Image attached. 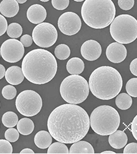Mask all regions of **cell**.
<instances>
[{"label": "cell", "mask_w": 137, "mask_h": 154, "mask_svg": "<svg viewBox=\"0 0 137 154\" xmlns=\"http://www.w3.org/2000/svg\"><path fill=\"white\" fill-rule=\"evenodd\" d=\"M17 94V90L13 85H5L2 89V95L7 100H12L16 97Z\"/></svg>", "instance_id": "obj_28"}, {"label": "cell", "mask_w": 137, "mask_h": 154, "mask_svg": "<svg viewBox=\"0 0 137 154\" xmlns=\"http://www.w3.org/2000/svg\"><path fill=\"white\" fill-rule=\"evenodd\" d=\"M118 5L123 11H129L134 6L135 0H118Z\"/></svg>", "instance_id": "obj_32"}, {"label": "cell", "mask_w": 137, "mask_h": 154, "mask_svg": "<svg viewBox=\"0 0 137 154\" xmlns=\"http://www.w3.org/2000/svg\"><path fill=\"white\" fill-rule=\"evenodd\" d=\"M16 107L21 115L27 117L34 116L40 113L42 109V98L34 91H23L16 98Z\"/></svg>", "instance_id": "obj_8"}, {"label": "cell", "mask_w": 137, "mask_h": 154, "mask_svg": "<svg viewBox=\"0 0 137 154\" xmlns=\"http://www.w3.org/2000/svg\"><path fill=\"white\" fill-rule=\"evenodd\" d=\"M70 3V0H52V5L57 11L66 9Z\"/></svg>", "instance_id": "obj_31"}, {"label": "cell", "mask_w": 137, "mask_h": 154, "mask_svg": "<svg viewBox=\"0 0 137 154\" xmlns=\"http://www.w3.org/2000/svg\"><path fill=\"white\" fill-rule=\"evenodd\" d=\"M128 136L126 134L122 131H116L110 135L108 141L110 146L116 150L123 148L128 143Z\"/></svg>", "instance_id": "obj_17"}, {"label": "cell", "mask_w": 137, "mask_h": 154, "mask_svg": "<svg viewBox=\"0 0 137 154\" xmlns=\"http://www.w3.org/2000/svg\"><path fill=\"white\" fill-rule=\"evenodd\" d=\"M0 69H1V72H0V79H2L4 76H5L6 71L5 67L2 64L0 65Z\"/></svg>", "instance_id": "obj_38"}, {"label": "cell", "mask_w": 137, "mask_h": 154, "mask_svg": "<svg viewBox=\"0 0 137 154\" xmlns=\"http://www.w3.org/2000/svg\"><path fill=\"white\" fill-rule=\"evenodd\" d=\"M73 1H75V2H83V1H84V0H73Z\"/></svg>", "instance_id": "obj_42"}, {"label": "cell", "mask_w": 137, "mask_h": 154, "mask_svg": "<svg viewBox=\"0 0 137 154\" xmlns=\"http://www.w3.org/2000/svg\"><path fill=\"white\" fill-rule=\"evenodd\" d=\"M16 1L18 2V3H20V4H23L25 3L27 0H16Z\"/></svg>", "instance_id": "obj_40"}, {"label": "cell", "mask_w": 137, "mask_h": 154, "mask_svg": "<svg viewBox=\"0 0 137 154\" xmlns=\"http://www.w3.org/2000/svg\"><path fill=\"white\" fill-rule=\"evenodd\" d=\"M124 153H137V143H131L126 145Z\"/></svg>", "instance_id": "obj_33"}, {"label": "cell", "mask_w": 137, "mask_h": 154, "mask_svg": "<svg viewBox=\"0 0 137 154\" xmlns=\"http://www.w3.org/2000/svg\"><path fill=\"white\" fill-rule=\"evenodd\" d=\"M115 103L119 109L121 110H127L131 107L133 100L129 94L121 93L116 96Z\"/></svg>", "instance_id": "obj_22"}, {"label": "cell", "mask_w": 137, "mask_h": 154, "mask_svg": "<svg viewBox=\"0 0 137 154\" xmlns=\"http://www.w3.org/2000/svg\"><path fill=\"white\" fill-rule=\"evenodd\" d=\"M116 8L112 0H85L81 16L86 25L94 29H102L111 25L115 18Z\"/></svg>", "instance_id": "obj_4"}, {"label": "cell", "mask_w": 137, "mask_h": 154, "mask_svg": "<svg viewBox=\"0 0 137 154\" xmlns=\"http://www.w3.org/2000/svg\"><path fill=\"white\" fill-rule=\"evenodd\" d=\"M106 55L110 62L115 64L123 62L127 57V49L123 44L113 42L106 48Z\"/></svg>", "instance_id": "obj_13"}, {"label": "cell", "mask_w": 137, "mask_h": 154, "mask_svg": "<svg viewBox=\"0 0 137 154\" xmlns=\"http://www.w3.org/2000/svg\"><path fill=\"white\" fill-rule=\"evenodd\" d=\"M21 153H34V152L30 148H24L20 152Z\"/></svg>", "instance_id": "obj_39"}, {"label": "cell", "mask_w": 137, "mask_h": 154, "mask_svg": "<svg viewBox=\"0 0 137 154\" xmlns=\"http://www.w3.org/2000/svg\"><path fill=\"white\" fill-rule=\"evenodd\" d=\"M19 11V6L16 0H3L0 3V12L6 17L16 16Z\"/></svg>", "instance_id": "obj_16"}, {"label": "cell", "mask_w": 137, "mask_h": 154, "mask_svg": "<svg viewBox=\"0 0 137 154\" xmlns=\"http://www.w3.org/2000/svg\"><path fill=\"white\" fill-rule=\"evenodd\" d=\"M101 153H113V154H115V152H114L113 151H105V152H102Z\"/></svg>", "instance_id": "obj_41"}, {"label": "cell", "mask_w": 137, "mask_h": 154, "mask_svg": "<svg viewBox=\"0 0 137 154\" xmlns=\"http://www.w3.org/2000/svg\"><path fill=\"white\" fill-rule=\"evenodd\" d=\"M13 148L12 144L8 140L1 139L0 140V153H12Z\"/></svg>", "instance_id": "obj_30"}, {"label": "cell", "mask_w": 137, "mask_h": 154, "mask_svg": "<svg viewBox=\"0 0 137 154\" xmlns=\"http://www.w3.org/2000/svg\"><path fill=\"white\" fill-rule=\"evenodd\" d=\"M24 54V46L20 41L11 38L5 41L1 46L3 59L9 63H16L20 60Z\"/></svg>", "instance_id": "obj_10"}, {"label": "cell", "mask_w": 137, "mask_h": 154, "mask_svg": "<svg viewBox=\"0 0 137 154\" xmlns=\"http://www.w3.org/2000/svg\"><path fill=\"white\" fill-rule=\"evenodd\" d=\"M18 116L14 112L8 111L5 113L2 116V123L5 127L7 128H12L18 123Z\"/></svg>", "instance_id": "obj_23"}, {"label": "cell", "mask_w": 137, "mask_h": 154, "mask_svg": "<svg viewBox=\"0 0 137 154\" xmlns=\"http://www.w3.org/2000/svg\"><path fill=\"white\" fill-rule=\"evenodd\" d=\"M90 86L87 80L79 75H71L62 80L60 86V94L66 102L79 104L87 99Z\"/></svg>", "instance_id": "obj_6"}, {"label": "cell", "mask_w": 137, "mask_h": 154, "mask_svg": "<svg viewBox=\"0 0 137 154\" xmlns=\"http://www.w3.org/2000/svg\"><path fill=\"white\" fill-rule=\"evenodd\" d=\"M131 131L134 138L137 141V115L134 118L131 123Z\"/></svg>", "instance_id": "obj_36"}, {"label": "cell", "mask_w": 137, "mask_h": 154, "mask_svg": "<svg viewBox=\"0 0 137 154\" xmlns=\"http://www.w3.org/2000/svg\"><path fill=\"white\" fill-rule=\"evenodd\" d=\"M27 16L29 21L33 24L39 25L45 20L47 12L43 6L40 4H34L28 8Z\"/></svg>", "instance_id": "obj_14"}, {"label": "cell", "mask_w": 137, "mask_h": 154, "mask_svg": "<svg viewBox=\"0 0 137 154\" xmlns=\"http://www.w3.org/2000/svg\"><path fill=\"white\" fill-rule=\"evenodd\" d=\"M66 69L70 75H80L84 69V63L79 57H73L68 61Z\"/></svg>", "instance_id": "obj_19"}, {"label": "cell", "mask_w": 137, "mask_h": 154, "mask_svg": "<svg viewBox=\"0 0 137 154\" xmlns=\"http://www.w3.org/2000/svg\"><path fill=\"white\" fill-rule=\"evenodd\" d=\"M57 37L56 27L49 23L39 24L32 32L33 42L37 46L43 48L52 46L56 42Z\"/></svg>", "instance_id": "obj_9"}, {"label": "cell", "mask_w": 137, "mask_h": 154, "mask_svg": "<svg viewBox=\"0 0 137 154\" xmlns=\"http://www.w3.org/2000/svg\"><path fill=\"white\" fill-rule=\"evenodd\" d=\"M94 147L88 142L79 141L73 143L70 149V153H94Z\"/></svg>", "instance_id": "obj_20"}, {"label": "cell", "mask_w": 137, "mask_h": 154, "mask_svg": "<svg viewBox=\"0 0 137 154\" xmlns=\"http://www.w3.org/2000/svg\"><path fill=\"white\" fill-rule=\"evenodd\" d=\"M47 127L55 140L72 144L86 136L90 127V119L80 106L66 103L58 106L50 113Z\"/></svg>", "instance_id": "obj_1"}, {"label": "cell", "mask_w": 137, "mask_h": 154, "mask_svg": "<svg viewBox=\"0 0 137 154\" xmlns=\"http://www.w3.org/2000/svg\"><path fill=\"white\" fill-rule=\"evenodd\" d=\"M52 137L50 132L46 131H41L38 132L34 137V143L39 148L46 149L52 144Z\"/></svg>", "instance_id": "obj_18"}, {"label": "cell", "mask_w": 137, "mask_h": 154, "mask_svg": "<svg viewBox=\"0 0 137 154\" xmlns=\"http://www.w3.org/2000/svg\"><path fill=\"white\" fill-rule=\"evenodd\" d=\"M0 23H1V28H0V36H2L8 29V23L5 17L2 14L0 16Z\"/></svg>", "instance_id": "obj_35"}, {"label": "cell", "mask_w": 137, "mask_h": 154, "mask_svg": "<svg viewBox=\"0 0 137 154\" xmlns=\"http://www.w3.org/2000/svg\"><path fill=\"white\" fill-rule=\"evenodd\" d=\"M17 128L21 135L28 136L33 131L34 124L31 119L23 118L19 120L17 125Z\"/></svg>", "instance_id": "obj_21"}, {"label": "cell", "mask_w": 137, "mask_h": 154, "mask_svg": "<svg viewBox=\"0 0 137 154\" xmlns=\"http://www.w3.org/2000/svg\"><path fill=\"white\" fill-rule=\"evenodd\" d=\"M40 1L42 2H47L50 1V0H40Z\"/></svg>", "instance_id": "obj_43"}, {"label": "cell", "mask_w": 137, "mask_h": 154, "mask_svg": "<svg viewBox=\"0 0 137 154\" xmlns=\"http://www.w3.org/2000/svg\"><path fill=\"white\" fill-rule=\"evenodd\" d=\"M70 49L68 46L65 44H61L58 45L54 51L56 57L58 59L64 60L67 59L70 55Z\"/></svg>", "instance_id": "obj_24"}, {"label": "cell", "mask_w": 137, "mask_h": 154, "mask_svg": "<svg viewBox=\"0 0 137 154\" xmlns=\"http://www.w3.org/2000/svg\"><path fill=\"white\" fill-rule=\"evenodd\" d=\"M110 31L117 42L129 44L137 38V20L129 14H121L111 23Z\"/></svg>", "instance_id": "obj_7"}, {"label": "cell", "mask_w": 137, "mask_h": 154, "mask_svg": "<svg viewBox=\"0 0 137 154\" xmlns=\"http://www.w3.org/2000/svg\"><path fill=\"white\" fill-rule=\"evenodd\" d=\"M81 53L84 59L89 61H94L100 57L102 47L97 41L88 40L85 41L81 46Z\"/></svg>", "instance_id": "obj_12"}, {"label": "cell", "mask_w": 137, "mask_h": 154, "mask_svg": "<svg viewBox=\"0 0 137 154\" xmlns=\"http://www.w3.org/2000/svg\"><path fill=\"white\" fill-rule=\"evenodd\" d=\"M20 41L24 46V47H30L33 43V38L28 34H25L23 35L21 38Z\"/></svg>", "instance_id": "obj_34"}, {"label": "cell", "mask_w": 137, "mask_h": 154, "mask_svg": "<svg viewBox=\"0 0 137 154\" xmlns=\"http://www.w3.org/2000/svg\"><path fill=\"white\" fill-rule=\"evenodd\" d=\"M58 27L65 35L72 36L75 35L81 28L82 22L80 17L75 12H67L58 19Z\"/></svg>", "instance_id": "obj_11"}, {"label": "cell", "mask_w": 137, "mask_h": 154, "mask_svg": "<svg viewBox=\"0 0 137 154\" xmlns=\"http://www.w3.org/2000/svg\"><path fill=\"white\" fill-rule=\"evenodd\" d=\"M123 80L119 72L111 66H101L95 69L89 79L91 93L96 98L109 100L119 94Z\"/></svg>", "instance_id": "obj_3"}, {"label": "cell", "mask_w": 137, "mask_h": 154, "mask_svg": "<svg viewBox=\"0 0 137 154\" xmlns=\"http://www.w3.org/2000/svg\"><path fill=\"white\" fill-rule=\"evenodd\" d=\"M129 69L131 73L137 76V58L132 60L129 66Z\"/></svg>", "instance_id": "obj_37"}, {"label": "cell", "mask_w": 137, "mask_h": 154, "mask_svg": "<svg viewBox=\"0 0 137 154\" xmlns=\"http://www.w3.org/2000/svg\"><path fill=\"white\" fill-rule=\"evenodd\" d=\"M24 75L22 68L17 66H13L8 67L6 71L5 79L8 83L11 85H16L23 82Z\"/></svg>", "instance_id": "obj_15"}, {"label": "cell", "mask_w": 137, "mask_h": 154, "mask_svg": "<svg viewBox=\"0 0 137 154\" xmlns=\"http://www.w3.org/2000/svg\"><path fill=\"white\" fill-rule=\"evenodd\" d=\"M7 35L12 38H18L22 35V26L17 23H12L10 24L7 29Z\"/></svg>", "instance_id": "obj_26"}, {"label": "cell", "mask_w": 137, "mask_h": 154, "mask_svg": "<svg viewBox=\"0 0 137 154\" xmlns=\"http://www.w3.org/2000/svg\"><path fill=\"white\" fill-rule=\"evenodd\" d=\"M90 126L100 136H108L119 128L120 118L117 110L110 105H100L90 115Z\"/></svg>", "instance_id": "obj_5"}, {"label": "cell", "mask_w": 137, "mask_h": 154, "mask_svg": "<svg viewBox=\"0 0 137 154\" xmlns=\"http://www.w3.org/2000/svg\"><path fill=\"white\" fill-rule=\"evenodd\" d=\"M19 132L16 128H9L5 132V137L11 143H14L18 140L19 137Z\"/></svg>", "instance_id": "obj_29"}, {"label": "cell", "mask_w": 137, "mask_h": 154, "mask_svg": "<svg viewBox=\"0 0 137 154\" xmlns=\"http://www.w3.org/2000/svg\"><path fill=\"white\" fill-rule=\"evenodd\" d=\"M126 90L131 97L137 98V78H133L128 80L126 85Z\"/></svg>", "instance_id": "obj_27"}, {"label": "cell", "mask_w": 137, "mask_h": 154, "mask_svg": "<svg viewBox=\"0 0 137 154\" xmlns=\"http://www.w3.org/2000/svg\"><path fill=\"white\" fill-rule=\"evenodd\" d=\"M48 153H68L70 151L65 143L61 142H56L52 144L48 147Z\"/></svg>", "instance_id": "obj_25"}, {"label": "cell", "mask_w": 137, "mask_h": 154, "mask_svg": "<svg viewBox=\"0 0 137 154\" xmlns=\"http://www.w3.org/2000/svg\"><path fill=\"white\" fill-rule=\"evenodd\" d=\"M21 68L30 82L42 85L54 78L57 71V62L52 53L44 49L28 52L23 58Z\"/></svg>", "instance_id": "obj_2"}]
</instances>
